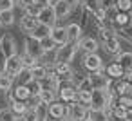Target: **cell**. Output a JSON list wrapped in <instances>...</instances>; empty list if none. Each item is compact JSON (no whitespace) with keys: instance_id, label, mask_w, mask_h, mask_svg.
Returning <instances> with one entry per match:
<instances>
[{"instance_id":"obj_19","label":"cell","mask_w":132,"mask_h":121,"mask_svg":"<svg viewBox=\"0 0 132 121\" xmlns=\"http://www.w3.org/2000/svg\"><path fill=\"white\" fill-rule=\"evenodd\" d=\"M116 62L123 67V71H125V74H128V72H132V53H119L118 54V58H116Z\"/></svg>"},{"instance_id":"obj_30","label":"cell","mask_w":132,"mask_h":121,"mask_svg":"<svg viewBox=\"0 0 132 121\" xmlns=\"http://www.w3.org/2000/svg\"><path fill=\"white\" fill-rule=\"evenodd\" d=\"M89 119H92V121H109V110L107 108H103V110H90Z\"/></svg>"},{"instance_id":"obj_18","label":"cell","mask_w":132,"mask_h":121,"mask_svg":"<svg viewBox=\"0 0 132 121\" xmlns=\"http://www.w3.org/2000/svg\"><path fill=\"white\" fill-rule=\"evenodd\" d=\"M36 24H38V18H36V16H31V15H27V13H24V16L20 18V29H22L24 33H31V31L36 27Z\"/></svg>"},{"instance_id":"obj_4","label":"cell","mask_w":132,"mask_h":121,"mask_svg":"<svg viewBox=\"0 0 132 121\" xmlns=\"http://www.w3.org/2000/svg\"><path fill=\"white\" fill-rule=\"evenodd\" d=\"M83 67L87 69V72L101 71L103 69V60L96 53H85V56H83Z\"/></svg>"},{"instance_id":"obj_8","label":"cell","mask_w":132,"mask_h":121,"mask_svg":"<svg viewBox=\"0 0 132 121\" xmlns=\"http://www.w3.org/2000/svg\"><path fill=\"white\" fill-rule=\"evenodd\" d=\"M45 114H49L51 117H54V119H62L65 114H67V105L63 103V101H51L49 105H47V112Z\"/></svg>"},{"instance_id":"obj_5","label":"cell","mask_w":132,"mask_h":121,"mask_svg":"<svg viewBox=\"0 0 132 121\" xmlns=\"http://www.w3.org/2000/svg\"><path fill=\"white\" fill-rule=\"evenodd\" d=\"M24 69V63H22V58L18 54H13L9 58H6V72L13 78H16L20 74V71Z\"/></svg>"},{"instance_id":"obj_50","label":"cell","mask_w":132,"mask_h":121,"mask_svg":"<svg viewBox=\"0 0 132 121\" xmlns=\"http://www.w3.org/2000/svg\"><path fill=\"white\" fill-rule=\"evenodd\" d=\"M85 121H92V119H85Z\"/></svg>"},{"instance_id":"obj_51","label":"cell","mask_w":132,"mask_h":121,"mask_svg":"<svg viewBox=\"0 0 132 121\" xmlns=\"http://www.w3.org/2000/svg\"><path fill=\"white\" fill-rule=\"evenodd\" d=\"M130 24H132V20H130Z\"/></svg>"},{"instance_id":"obj_43","label":"cell","mask_w":132,"mask_h":121,"mask_svg":"<svg viewBox=\"0 0 132 121\" xmlns=\"http://www.w3.org/2000/svg\"><path fill=\"white\" fill-rule=\"evenodd\" d=\"M40 121H60V119H54V117H51L49 114H45L44 117H40Z\"/></svg>"},{"instance_id":"obj_32","label":"cell","mask_w":132,"mask_h":121,"mask_svg":"<svg viewBox=\"0 0 132 121\" xmlns=\"http://www.w3.org/2000/svg\"><path fill=\"white\" fill-rule=\"evenodd\" d=\"M20 58H22V63H24L26 69L35 67V65L40 62V58H36V56H33V54H29V53H24V56H20Z\"/></svg>"},{"instance_id":"obj_44","label":"cell","mask_w":132,"mask_h":121,"mask_svg":"<svg viewBox=\"0 0 132 121\" xmlns=\"http://www.w3.org/2000/svg\"><path fill=\"white\" fill-rule=\"evenodd\" d=\"M109 121H127V117H118V116H109Z\"/></svg>"},{"instance_id":"obj_47","label":"cell","mask_w":132,"mask_h":121,"mask_svg":"<svg viewBox=\"0 0 132 121\" xmlns=\"http://www.w3.org/2000/svg\"><path fill=\"white\" fill-rule=\"evenodd\" d=\"M127 121H132V108L127 110Z\"/></svg>"},{"instance_id":"obj_24","label":"cell","mask_w":132,"mask_h":121,"mask_svg":"<svg viewBox=\"0 0 132 121\" xmlns=\"http://www.w3.org/2000/svg\"><path fill=\"white\" fill-rule=\"evenodd\" d=\"M13 24H15V13H13V9L0 11V25H2V27H11Z\"/></svg>"},{"instance_id":"obj_11","label":"cell","mask_w":132,"mask_h":121,"mask_svg":"<svg viewBox=\"0 0 132 121\" xmlns=\"http://www.w3.org/2000/svg\"><path fill=\"white\" fill-rule=\"evenodd\" d=\"M78 49H81L83 53H96L100 49V44H98L96 38L85 36V38H80L78 40Z\"/></svg>"},{"instance_id":"obj_3","label":"cell","mask_w":132,"mask_h":121,"mask_svg":"<svg viewBox=\"0 0 132 121\" xmlns=\"http://www.w3.org/2000/svg\"><path fill=\"white\" fill-rule=\"evenodd\" d=\"M0 53H2L6 58L16 54V40H15L13 34L6 33L2 38H0Z\"/></svg>"},{"instance_id":"obj_40","label":"cell","mask_w":132,"mask_h":121,"mask_svg":"<svg viewBox=\"0 0 132 121\" xmlns=\"http://www.w3.org/2000/svg\"><path fill=\"white\" fill-rule=\"evenodd\" d=\"M29 4H33V0H16V6H18L20 9H26Z\"/></svg>"},{"instance_id":"obj_46","label":"cell","mask_w":132,"mask_h":121,"mask_svg":"<svg viewBox=\"0 0 132 121\" xmlns=\"http://www.w3.org/2000/svg\"><path fill=\"white\" fill-rule=\"evenodd\" d=\"M60 121H76V119H74V117H71L69 114H65V116H63V117H62Z\"/></svg>"},{"instance_id":"obj_6","label":"cell","mask_w":132,"mask_h":121,"mask_svg":"<svg viewBox=\"0 0 132 121\" xmlns=\"http://www.w3.org/2000/svg\"><path fill=\"white\" fill-rule=\"evenodd\" d=\"M89 80L92 83V89H107V85L110 83V78L105 74V71H94L89 74Z\"/></svg>"},{"instance_id":"obj_12","label":"cell","mask_w":132,"mask_h":121,"mask_svg":"<svg viewBox=\"0 0 132 121\" xmlns=\"http://www.w3.org/2000/svg\"><path fill=\"white\" fill-rule=\"evenodd\" d=\"M103 49H105L109 54L118 56V54L121 53V42H119V38L114 34V36H110V38L103 40Z\"/></svg>"},{"instance_id":"obj_42","label":"cell","mask_w":132,"mask_h":121,"mask_svg":"<svg viewBox=\"0 0 132 121\" xmlns=\"http://www.w3.org/2000/svg\"><path fill=\"white\" fill-rule=\"evenodd\" d=\"M65 2L71 6V7H74V6H78V4H81V0H65Z\"/></svg>"},{"instance_id":"obj_15","label":"cell","mask_w":132,"mask_h":121,"mask_svg":"<svg viewBox=\"0 0 132 121\" xmlns=\"http://www.w3.org/2000/svg\"><path fill=\"white\" fill-rule=\"evenodd\" d=\"M105 74L110 78V80H118V78H125V71H123V67L118 63V62H112V63H109L105 69Z\"/></svg>"},{"instance_id":"obj_35","label":"cell","mask_w":132,"mask_h":121,"mask_svg":"<svg viewBox=\"0 0 132 121\" xmlns=\"http://www.w3.org/2000/svg\"><path fill=\"white\" fill-rule=\"evenodd\" d=\"M130 6H132V0H116V9L118 11H127L130 13Z\"/></svg>"},{"instance_id":"obj_22","label":"cell","mask_w":132,"mask_h":121,"mask_svg":"<svg viewBox=\"0 0 132 121\" xmlns=\"http://www.w3.org/2000/svg\"><path fill=\"white\" fill-rule=\"evenodd\" d=\"M38 99H40V105H49L51 101H54L56 99V92L53 90V89H44L42 87V90H40V94H38Z\"/></svg>"},{"instance_id":"obj_25","label":"cell","mask_w":132,"mask_h":121,"mask_svg":"<svg viewBox=\"0 0 132 121\" xmlns=\"http://www.w3.org/2000/svg\"><path fill=\"white\" fill-rule=\"evenodd\" d=\"M20 121H40V112H38V108L27 107V110L20 116Z\"/></svg>"},{"instance_id":"obj_23","label":"cell","mask_w":132,"mask_h":121,"mask_svg":"<svg viewBox=\"0 0 132 121\" xmlns=\"http://www.w3.org/2000/svg\"><path fill=\"white\" fill-rule=\"evenodd\" d=\"M29 74H31L33 80H44L45 74H47V65H44V63H36L35 67L29 69Z\"/></svg>"},{"instance_id":"obj_14","label":"cell","mask_w":132,"mask_h":121,"mask_svg":"<svg viewBox=\"0 0 132 121\" xmlns=\"http://www.w3.org/2000/svg\"><path fill=\"white\" fill-rule=\"evenodd\" d=\"M26 53H29V54H33V56H36V58H42V47H40V40H36V38H33L31 34L26 38Z\"/></svg>"},{"instance_id":"obj_21","label":"cell","mask_w":132,"mask_h":121,"mask_svg":"<svg viewBox=\"0 0 132 121\" xmlns=\"http://www.w3.org/2000/svg\"><path fill=\"white\" fill-rule=\"evenodd\" d=\"M65 29H67V38H69V42H78V40L81 38V25H80V24L72 22V24L65 25Z\"/></svg>"},{"instance_id":"obj_36","label":"cell","mask_w":132,"mask_h":121,"mask_svg":"<svg viewBox=\"0 0 132 121\" xmlns=\"http://www.w3.org/2000/svg\"><path fill=\"white\" fill-rule=\"evenodd\" d=\"M15 4H16V0H0V11L15 9Z\"/></svg>"},{"instance_id":"obj_33","label":"cell","mask_w":132,"mask_h":121,"mask_svg":"<svg viewBox=\"0 0 132 121\" xmlns=\"http://www.w3.org/2000/svg\"><path fill=\"white\" fill-rule=\"evenodd\" d=\"M76 90H78V92H85V90H92V83H90V80H89V76H85V78H80V80L76 81Z\"/></svg>"},{"instance_id":"obj_48","label":"cell","mask_w":132,"mask_h":121,"mask_svg":"<svg viewBox=\"0 0 132 121\" xmlns=\"http://www.w3.org/2000/svg\"><path fill=\"white\" fill-rule=\"evenodd\" d=\"M128 96H130V98H132V89H130V92H128Z\"/></svg>"},{"instance_id":"obj_16","label":"cell","mask_w":132,"mask_h":121,"mask_svg":"<svg viewBox=\"0 0 132 121\" xmlns=\"http://www.w3.org/2000/svg\"><path fill=\"white\" fill-rule=\"evenodd\" d=\"M110 20L114 22L116 27H121V29H123V27H128V25H130V20H132V18H130V13H127V11H118V9H116V15H114Z\"/></svg>"},{"instance_id":"obj_31","label":"cell","mask_w":132,"mask_h":121,"mask_svg":"<svg viewBox=\"0 0 132 121\" xmlns=\"http://www.w3.org/2000/svg\"><path fill=\"white\" fill-rule=\"evenodd\" d=\"M40 47H42V53H44V54H45V53H54V51H56V44L51 40V36L40 40Z\"/></svg>"},{"instance_id":"obj_39","label":"cell","mask_w":132,"mask_h":121,"mask_svg":"<svg viewBox=\"0 0 132 121\" xmlns=\"http://www.w3.org/2000/svg\"><path fill=\"white\" fill-rule=\"evenodd\" d=\"M33 2L38 6V7H49V6H53V0H33Z\"/></svg>"},{"instance_id":"obj_41","label":"cell","mask_w":132,"mask_h":121,"mask_svg":"<svg viewBox=\"0 0 132 121\" xmlns=\"http://www.w3.org/2000/svg\"><path fill=\"white\" fill-rule=\"evenodd\" d=\"M2 72H6V56L0 53V74Z\"/></svg>"},{"instance_id":"obj_9","label":"cell","mask_w":132,"mask_h":121,"mask_svg":"<svg viewBox=\"0 0 132 121\" xmlns=\"http://www.w3.org/2000/svg\"><path fill=\"white\" fill-rule=\"evenodd\" d=\"M7 94H9V101H13V99H20V101H27V99L31 98V94H29V90H27V87H26V83H20V85H16L15 89L11 87V89L7 90Z\"/></svg>"},{"instance_id":"obj_1","label":"cell","mask_w":132,"mask_h":121,"mask_svg":"<svg viewBox=\"0 0 132 121\" xmlns=\"http://www.w3.org/2000/svg\"><path fill=\"white\" fill-rule=\"evenodd\" d=\"M76 53H78V42H67V44L56 47V53H54V63H58V62L71 63L72 58L76 56Z\"/></svg>"},{"instance_id":"obj_7","label":"cell","mask_w":132,"mask_h":121,"mask_svg":"<svg viewBox=\"0 0 132 121\" xmlns=\"http://www.w3.org/2000/svg\"><path fill=\"white\" fill-rule=\"evenodd\" d=\"M51 40L56 44V47H60V45H63V44H67L69 42V38H67V29L63 27V25H53L51 27Z\"/></svg>"},{"instance_id":"obj_2","label":"cell","mask_w":132,"mask_h":121,"mask_svg":"<svg viewBox=\"0 0 132 121\" xmlns=\"http://www.w3.org/2000/svg\"><path fill=\"white\" fill-rule=\"evenodd\" d=\"M67 114H69L71 117H74L76 121H85V119H89L90 108L83 107L80 101H72V103L67 105Z\"/></svg>"},{"instance_id":"obj_45","label":"cell","mask_w":132,"mask_h":121,"mask_svg":"<svg viewBox=\"0 0 132 121\" xmlns=\"http://www.w3.org/2000/svg\"><path fill=\"white\" fill-rule=\"evenodd\" d=\"M125 80L128 81V85L132 87V72H128V74H125Z\"/></svg>"},{"instance_id":"obj_13","label":"cell","mask_w":132,"mask_h":121,"mask_svg":"<svg viewBox=\"0 0 132 121\" xmlns=\"http://www.w3.org/2000/svg\"><path fill=\"white\" fill-rule=\"evenodd\" d=\"M53 9H54V15H56V18H58V20H62V18L69 16V15H71V11H72V7L65 2V0H56V2H53Z\"/></svg>"},{"instance_id":"obj_49","label":"cell","mask_w":132,"mask_h":121,"mask_svg":"<svg viewBox=\"0 0 132 121\" xmlns=\"http://www.w3.org/2000/svg\"><path fill=\"white\" fill-rule=\"evenodd\" d=\"M130 15H132V6H130Z\"/></svg>"},{"instance_id":"obj_26","label":"cell","mask_w":132,"mask_h":121,"mask_svg":"<svg viewBox=\"0 0 132 121\" xmlns=\"http://www.w3.org/2000/svg\"><path fill=\"white\" fill-rule=\"evenodd\" d=\"M9 108L15 112V114H18V116H22L26 110H27V101H20V99H13V101H9Z\"/></svg>"},{"instance_id":"obj_20","label":"cell","mask_w":132,"mask_h":121,"mask_svg":"<svg viewBox=\"0 0 132 121\" xmlns=\"http://www.w3.org/2000/svg\"><path fill=\"white\" fill-rule=\"evenodd\" d=\"M33 38H36V40H44V38H47L49 34H51V25H45V24H36V27L29 33Z\"/></svg>"},{"instance_id":"obj_10","label":"cell","mask_w":132,"mask_h":121,"mask_svg":"<svg viewBox=\"0 0 132 121\" xmlns=\"http://www.w3.org/2000/svg\"><path fill=\"white\" fill-rule=\"evenodd\" d=\"M38 22L40 24H45V25H54L56 22H58V18H56V15H54V9H53V6H49V7H44L40 13H38Z\"/></svg>"},{"instance_id":"obj_29","label":"cell","mask_w":132,"mask_h":121,"mask_svg":"<svg viewBox=\"0 0 132 121\" xmlns=\"http://www.w3.org/2000/svg\"><path fill=\"white\" fill-rule=\"evenodd\" d=\"M26 87H27V90H29L31 96H38L40 90H42V83H40V80H33V78L26 83Z\"/></svg>"},{"instance_id":"obj_38","label":"cell","mask_w":132,"mask_h":121,"mask_svg":"<svg viewBox=\"0 0 132 121\" xmlns=\"http://www.w3.org/2000/svg\"><path fill=\"white\" fill-rule=\"evenodd\" d=\"M98 4L107 11V9H112V7L116 6V0H98Z\"/></svg>"},{"instance_id":"obj_28","label":"cell","mask_w":132,"mask_h":121,"mask_svg":"<svg viewBox=\"0 0 132 121\" xmlns=\"http://www.w3.org/2000/svg\"><path fill=\"white\" fill-rule=\"evenodd\" d=\"M11 87H13V76H9L7 72H2L0 74V90L7 92Z\"/></svg>"},{"instance_id":"obj_34","label":"cell","mask_w":132,"mask_h":121,"mask_svg":"<svg viewBox=\"0 0 132 121\" xmlns=\"http://www.w3.org/2000/svg\"><path fill=\"white\" fill-rule=\"evenodd\" d=\"M90 94H92V90L78 92V101H80L83 107H87V108H89V105H90Z\"/></svg>"},{"instance_id":"obj_27","label":"cell","mask_w":132,"mask_h":121,"mask_svg":"<svg viewBox=\"0 0 132 121\" xmlns=\"http://www.w3.org/2000/svg\"><path fill=\"white\" fill-rule=\"evenodd\" d=\"M0 121H20V116L15 114V112L7 107V108H2V110H0Z\"/></svg>"},{"instance_id":"obj_37","label":"cell","mask_w":132,"mask_h":121,"mask_svg":"<svg viewBox=\"0 0 132 121\" xmlns=\"http://www.w3.org/2000/svg\"><path fill=\"white\" fill-rule=\"evenodd\" d=\"M24 11H26L27 15H31V16H38V13L42 11V7H38V6H36V4L33 2V4H29V6H27V7H26Z\"/></svg>"},{"instance_id":"obj_17","label":"cell","mask_w":132,"mask_h":121,"mask_svg":"<svg viewBox=\"0 0 132 121\" xmlns=\"http://www.w3.org/2000/svg\"><path fill=\"white\" fill-rule=\"evenodd\" d=\"M53 67H54V72L58 74V80H63V78H72V67H71V63L58 62V63H54Z\"/></svg>"}]
</instances>
